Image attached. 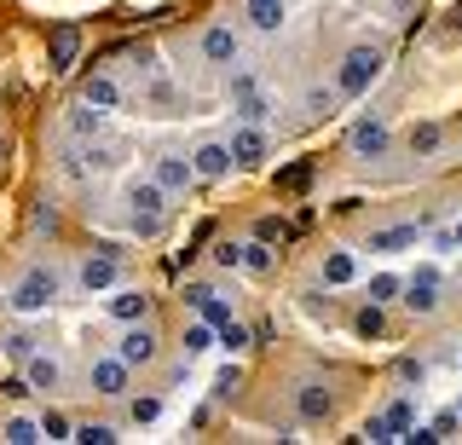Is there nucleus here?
I'll use <instances>...</instances> for the list:
<instances>
[{"label": "nucleus", "mask_w": 462, "mask_h": 445, "mask_svg": "<svg viewBox=\"0 0 462 445\" xmlns=\"http://www.w3.org/2000/svg\"><path fill=\"white\" fill-rule=\"evenodd\" d=\"M87 387H93V394H105V399H122L127 387H134V365H127L122 353L93 358V370H87Z\"/></svg>", "instance_id": "8"}, {"label": "nucleus", "mask_w": 462, "mask_h": 445, "mask_svg": "<svg viewBox=\"0 0 462 445\" xmlns=\"http://www.w3.org/2000/svg\"><path fill=\"white\" fill-rule=\"evenodd\" d=\"M105 116H110V110L76 98V110H69V134H76V139H98V134H105Z\"/></svg>", "instance_id": "22"}, {"label": "nucleus", "mask_w": 462, "mask_h": 445, "mask_svg": "<svg viewBox=\"0 0 462 445\" xmlns=\"http://www.w3.org/2000/svg\"><path fill=\"white\" fill-rule=\"evenodd\" d=\"M23 376H29V387H41V394H58V382H64V365H58L52 353H29V358H23Z\"/></svg>", "instance_id": "17"}, {"label": "nucleus", "mask_w": 462, "mask_h": 445, "mask_svg": "<svg viewBox=\"0 0 462 445\" xmlns=\"http://www.w3.org/2000/svg\"><path fill=\"white\" fill-rule=\"evenodd\" d=\"M116 353H122L134 370H144V365H156V358H162V336H156L151 319H134V324H122V341H116Z\"/></svg>", "instance_id": "4"}, {"label": "nucleus", "mask_w": 462, "mask_h": 445, "mask_svg": "<svg viewBox=\"0 0 462 445\" xmlns=\"http://www.w3.org/2000/svg\"><path fill=\"white\" fill-rule=\"evenodd\" d=\"M365 440H375V445L393 440V434H387V416H370V422H365Z\"/></svg>", "instance_id": "41"}, {"label": "nucleus", "mask_w": 462, "mask_h": 445, "mask_svg": "<svg viewBox=\"0 0 462 445\" xmlns=\"http://www.w3.org/2000/svg\"><path fill=\"white\" fill-rule=\"evenodd\" d=\"M353 336L358 341H382L387 336V307H382V301H365V307L353 312Z\"/></svg>", "instance_id": "21"}, {"label": "nucleus", "mask_w": 462, "mask_h": 445, "mask_svg": "<svg viewBox=\"0 0 462 445\" xmlns=\"http://www.w3.org/2000/svg\"><path fill=\"white\" fill-rule=\"evenodd\" d=\"M6 353H12V358H29V353H35V336H23V329H12V336H6Z\"/></svg>", "instance_id": "40"}, {"label": "nucleus", "mask_w": 462, "mask_h": 445, "mask_svg": "<svg viewBox=\"0 0 462 445\" xmlns=\"http://www.w3.org/2000/svg\"><path fill=\"white\" fill-rule=\"evenodd\" d=\"M457 428H462V416H457V405L433 416V434H439V440H457Z\"/></svg>", "instance_id": "37"}, {"label": "nucleus", "mask_w": 462, "mask_h": 445, "mask_svg": "<svg viewBox=\"0 0 462 445\" xmlns=\"http://www.w3.org/2000/svg\"><path fill=\"white\" fill-rule=\"evenodd\" d=\"M0 440H6V445H35V440H47V434H41L35 416H6V422H0Z\"/></svg>", "instance_id": "25"}, {"label": "nucleus", "mask_w": 462, "mask_h": 445, "mask_svg": "<svg viewBox=\"0 0 462 445\" xmlns=\"http://www.w3.org/2000/svg\"><path fill=\"white\" fill-rule=\"evenodd\" d=\"M185 301H191V307L202 312V324H214V329L231 319V301L214 290V283H185Z\"/></svg>", "instance_id": "16"}, {"label": "nucleus", "mask_w": 462, "mask_h": 445, "mask_svg": "<svg viewBox=\"0 0 462 445\" xmlns=\"http://www.w3.org/2000/svg\"><path fill=\"white\" fill-rule=\"evenodd\" d=\"M399 376H404V382H422V376H428L422 358H399Z\"/></svg>", "instance_id": "42"}, {"label": "nucleus", "mask_w": 462, "mask_h": 445, "mask_svg": "<svg viewBox=\"0 0 462 445\" xmlns=\"http://www.w3.org/2000/svg\"><path fill=\"white\" fill-rule=\"evenodd\" d=\"M0 394H6V399H23V394H29V376H12V382H0Z\"/></svg>", "instance_id": "44"}, {"label": "nucleus", "mask_w": 462, "mask_h": 445, "mask_svg": "<svg viewBox=\"0 0 462 445\" xmlns=\"http://www.w3.org/2000/svg\"><path fill=\"white\" fill-rule=\"evenodd\" d=\"M266 156H272V134L260 122H243L237 134H231V162L237 168H260Z\"/></svg>", "instance_id": "10"}, {"label": "nucleus", "mask_w": 462, "mask_h": 445, "mask_svg": "<svg viewBox=\"0 0 462 445\" xmlns=\"http://www.w3.org/2000/svg\"><path fill=\"white\" fill-rule=\"evenodd\" d=\"M307 180H312V162H289L278 174V191H307Z\"/></svg>", "instance_id": "34"}, {"label": "nucleus", "mask_w": 462, "mask_h": 445, "mask_svg": "<svg viewBox=\"0 0 462 445\" xmlns=\"http://www.w3.org/2000/svg\"><path fill=\"white\" fill-rule=\"evenodd\" d=\"M399 290H404L399 272H375V278H370V301H382V307H387V301H399Z\"/></svg>", "instance_id": "30"}, {"label": "nucleus", "mask_w": 462, "mask_h": 445, "mask_svg": "<svg viewBox=\"0 0 462 445\" xmlns=\"http://www.w3.org/2000/svg\"><path fill=\"white\" fill-rule=\"evenodd\" d=\"M382 70H387V47H375V41H358V47H346V59H341V70H336L341 98H365L375 81H382Z\"/></svg>", "instance_id": "1"}, {"label": "nucleus", "mask_w": 462, "mask_h": 445, "mask_svg": "<svg viewBox=\"0 0 462 445\" xmlns=\"http://www.w3.org/2000/svg\"><path fill=\"white\" fill-rule=\"evenodd\" d=\"M58 301V272L52 266H29L18 278V290H12V307L18 312H47Z\"/></svg>", "instance_id": "5"}, {"label": "nucleus", "mask_w": 462, "mask_h": 445, "mask_svg": "<svg viewBox=\"0 0 462 445\" xmlns=\"http://www.w3.org/2000/svg\"><path fill=\"white\" fill-rule=\"evenodd\" d=\"M254 237H260V243H283V237H289V226H283V220H272V214H266V220L254 226Z\"/></svg>", "instance_id": "38"}, {"label": "nucleus", "mask_w": 462, "mask_h": 445, "mask_svg": "<svg viewBox=\"0 0 462 445\" xmlns=\"http://www.w3.org/2000/svg\"><path fill=\"white\" fill-rule=\"evenodd\" d=\"M127 416H134L139 428H144V422H156V416H162V399H156V394H134V405H127Z\"/></svg>", "instance_id": "32"}, {"label": "nucleus", "mask_w": 462, "mask_h": 445, "mask_svg": "<svg viewBox=\"0 0 462 445\" xmlns=\"http://www.w3.org/2000/svg\"><path fill=\"white\" fill-rule=\"evenodd\" d=\"M76 278H81V290H87V295H110V290H116V278H122V249H110V243H105L98 255H87V261H81Z\"/></svg>", "instance_id": "6"}, {"label": "nucleus", "mask_w": 462, "mask_h": 445, "mask_svg": "<svg viewBox=\"0 0 462 445\" xmlns=\"http://www.w3.org/2000/svg\"><path fill=\"white\" fill-rule=\"evenodd\" d=\"M151 180L162 185L168 197H185L197 185V168H191V156H185V151H162V156H156V168H151Z\"/></svg>", "instance_id": "9"}, {"label": "nucleus", "mask_w": 462, "mask_h": 445, "mask_svg": "<svg viewBox=\"0 0 462 445\" xmlns=\"http://www.w3.org/2000/svg\"><path fill=\"white\" fill-rule=\"evenodd\" d=\"M81 98H87V105H98V110H116V105H122V81L105 76V70H93V76L81 81Z\"/></svg>", "instance_id": "19"}, {"label": "nucleus", "mask_w": 462, "mask_h": 445, "mask_svg": "<svg viewBox=\"0 0 462 445\" xmlns=\"http://www.w3.org/2000/svg\"><path fill=\"white\" fill-rule=\"evenodd\" d=\"M416 243H422V226H416V220H399V226H382V232H370L365 249H375V255H404V249H416Z\"/></svg>", "instance_id": "15"}, {"label": "nucleus", "mask_w": 462, "mask_h": 445, "mask_svg": "<svg viewBox=\"0 0 462 445\" xmlns=\"http://www.w3.org/2000/svg\"><path fill=\"white\" fill-rule=\"evenodd\" d=\"M243 272H254V278H266L272 272V243H243Z\"/></svg>", "instance_id": "28"}, {"label": "nucleus", "mask_w": 462, "mask_h": 445, "mask_svg": "<svg viewBox=\"0 0 462 445\" xmlns=\"http://www.w3.org/2000/svg\"><path fill=\"white\" fill-rule=\"evenodd\" d=\"M214 266H220V272H237L243 266V243H214Z\"/></svg>", "instance_id": "36"}, {"label": "nucleus", "mask_w": 462, "mask_h": 445, "mask_svg": "<svg viewBox=\"0 0 462 445\" xmlns=\"http://www.w3.org/2000/svg\"><path fill=\"white\" fill-rule=\"evenodd\" d=\"M382 416H387V434H393V440H404V434H411V428H416V411L404 405V399H393V405H387Z\"/></svg>", "instance_id": "29"}, {"label": "nucleus", "mask_w": 462, "mask_h": 445, "mask_svg": "<svg viewBox=\"0 0 462 445\" xmlns=\"http://www.w3.org/2000/svg\"><path fill=\"white\" fill-rule=\"evenodd\" d=\"M451 243H457V249H462V220H457V226H451Z\"/></svg>", "instance_id": "47"}, {"label": "nucleus", "mask_w": 462, "mask_h": 445, "mask_svg": "<svg viewBox=\"0 0 462 445\" xmlns=\"http://www.w3.org/2000/svg\"><path fill=\"white\" fill-rule=\"evenodd\" d=\"M110 319H116V324L151 319V295H144V290H116V295H110Z\"/></svg>", "instance_id": "20"}, {"label": "nucleus", "mask_w": 462, "mask_h": 445, "mask_svg": "<svg viewBox=\"0 0 462 445\" xmlns=\"http://www.w3.org/2000/svg\"><path fill=\"white\" fill-rule=\"evenodd\" d=\"M237 382H243V376H237V365H226V370H220V382H214V394H231Z\"/></svg>", "instance_id": "43"}, {"label": "nucleus", "mask_w": 462, "mask_h": 445, "mask_svg": "<svg viewBox=\"0 0 462 445\" xmlns=\"http://www.w3.org/2000/svg\"><path fill=\"white\" fill-rule=\"evenodd\" d=\"M214 341H220L226 353H249L254 348V336H249V324H237V319H226L220 329H214Z\"/></svg>", "instance_id": "26"}, {"label": "nucleus", "mask_w": 462, "mask_h": 445, "mask_svg": "<svg viewBox=\"0 0 462 445\" xmlns=\"http://www.w3.org/2000/svg\"><path fill=\"white\" fill-rule=\"evenodd\" d=\"M162 209H168V191L156 180H134V185H127V220H134L139 237L162 232Z\"/></svg>", "instance_id": "2"}, {"label": "nucleus", "mask_w": 462, "mask_h": 445, "mask_svg": "<svg viewBox=\"0 0 462 445\" xmlns=\"http://www.w3.org/2000/svg\"><path fill=\"white\" fill-rule=\"evenodd\" d=\"M329 411H336V394H329L324 382H295V416L300 422H329Z\"/></svg>", "instance_id": "14"}, {"label": "nucleus", "mask_w": 462, "mask_h": 445, "mask_svg": "<svg viewBox=\"0 0 462 445\" xmlns=\"http://www.w3.org/2000/svg\"><path fill=\"white\" fill-rule=\"evenodd\" d=\"M6 156H12V145H6V134H0V168H6Z\"/></svg>", "instance_id": "46"}, {"label": "nucleus", "mask_w": 462, "mask_h": 445, "mask_svg": "<svg viewBox=\"0 0 462 445\" xmlns=\"http://www.w3.org/2000/svg\"><path fill=\"white\" fill-rule=\"evenodd\" d=\"M81 59V30L76 23H58V30L47 35V64H52V76H69Z\"/></svg>", "instance_id": "13"}, {"label": "nucleus", "mask_w": 462, "mask_h": 445, "mask_svg": "<svg viewBox=\"0 0 462 445\" xmlns=\"http://www.w3.org/2000/svg\"><path fill=\"white\" fill-rule=\"evenodd\" d=\"M197 52H202V64H208V70H231V64H237V52H243V35L231 30V23H208L202 41H197Z\"/></svg>", "instance_id": "7"}, {"label": "nucleus", "mask_w": 462, "mask_h": 445, "mask_svg": "<svg viewBox=\"0 0 462 445\" xmlns=\"http://www.w3.org/2000/svg\"><path fill=\"white\" fill-rule=\"evenodd\" d=\"M29 220H35V232H58V209L47 203V197H41V209L29 214Z\"/></svg>", "instance_id": "39"}, {"label": "nucleus", "mask_w": 462, "mask_h": 445, "mask_svg": "<svg viewBox=\"0 0 462 445\" xmlns=\"http://www.w3.org/2000/svg\"><path fill=\"white\" fill-rule=\"evenodd\" d=\"M346 151H353L358 162H382V156L393 151V127H387L382 116H358L353 127H346Z\"/></svg>", "instance_id": "3"}, {"label": "nucleus", "mask_w": 462, "mask_h": 445, "mask_svg": "<svg viewBox=\"0 0 462 445\" xmlns=\"http://www.w3.org/2000/svg\"><path fill=\"white\" fill-rule=\"evenodd\" d=\"M208 348H214V324H191V329H185V358H197Z\"/></svg>", "instance_id": "35"}, {"label": "nucleus", "mask_w": 462, "mask_h": 445, "mask_svg": "<svg viewBox=\"0 0 462 445\" xmlns=\"http://www.w3.org/2000/svg\"><path fill=\"white\" fill-rule=\"evenodd\" d=\"M439 139H445L439 122H416V127H411V151H416V156H433V151H439Z\"/></svg>", "instance_id": "27"}, {"label": "nucleus", "mask_w": 462, "mask_h": 445, "mask_svg": "<svg viewBox=\"0 0 462 445\" xmlns=\"http://www.w3.org/2000/svg\"><path fill=\"white\" fill-rule=\"evenodd\" d=\"M69 440H81V445H116L122 434H116L110 422H81V428H76V434H69Z\"/></svg>", "instance_id": "31"}, {"label": "nucleus", "mask_w": 462, "mask_h": 445, "mask_svg": "<svg viewBox=\"0 0 462 445\" xmlns=\"http://www.w3.org/2000/svg\"><path fill=\"white\" fill-rule=\"evenodd\" d=\"M41 434H47V440H69V434H76V428H69V416L64 411H41Z\"/></svg>", "instance_id": "33"}, {"label": "nucleus", "mask_w": 462, "mask_h": 445, "mask_svg": "<svg viewBox=\"0 0 462 445\" xmlns=\"http://www.w3.org/2000/svg\"><path fill=\"white\" fill-rule=\"evenodd\" d=\"M191 168H197V180H226L231 168V139H197V151H191Z\"/></svg>", "instance_id": "12"}, {"label": "nucleus", "mask_w": 462, "mask_h": 445, "mask_svg": "<svg viewBox=\"0 0 462 445\" xmlns=\"http://www.w3.org/2000/svg\"><path fill=\"white\" fill-rule=\"evenodd\" d=\"M399 301L416 312V319H433V312H439V272H433V266H422V272H416V278L399 290Z\"/></svg>", "instance_id": "11"}, {"label": "nucleus", "mask_w": 462, "mask_h": 445, "mask_svg": "<svg viewBox=\"0 0 462 445\" xmlns=\"http://www.w3.org/2000/svg\"><path fill=\"white\" fill-rule=\"evenodd\" d=\"M457 416H462V399H457Z\"/></svg>", "instance_id": "48"}, {"label": "nucleus", "mask_w": 462, "mask_h": 445, "mask_svg": "<svg viewBox=\"0 0 462 445\" xmlns=\"http://www.w3.org/2000/svg\"><path fill=\"white\" fill-rule=\"evenodd\" d=\"M433 440H439V434H433V428H411V434H404L399 445H433Z\"/></svg>", "instance_id": "45"}, {"label": "nucleus", "mask_w": 462, "mask_h": 445, "mask_svg": "<svg viewBox=\"0 0 462 445\" xmlns=\"http://www.w3.org/2000/svg\"><path fill=\"white\" fill-rule=\"evenodd\" d=\"M243 18H249L254 35H278L289 12H283V0H249V6H243Z\"/></svg>", "instance_id": "18"}, {"label": "nucleus", "mask_w": 462, "mask_h": 445, "mask_svg": "<svg viewBox=\"0 0 462 445\" xmlns=\"http://www.w3.org/2000/svg\"><path fill=\"white\" fill-rule=\"evenodd\" d=\"M341 110V88L329 81V88H307V122H329Z\"/></svg>", "instance_id": "23"}, {"label": "nucleus", "mask_w": 462, "mask_h": 445, "mask_svg": "<svg viewBox=\"0 0 462 445\" xmlns=\"http://www.w3.org/2000/svg\"><path fill=\"white\" fill-rule=\"evenodd\" d=\"M358 278V255L353 249H329L324 255V283H353Z\"/></svg>", "instance_id": "24"}]
</instances>
